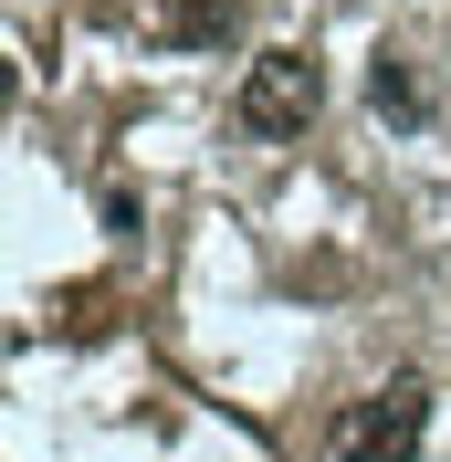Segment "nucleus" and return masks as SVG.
Returning a JSON list of instances; mask_svg holds the SVG:
<instances>
[{
    "instance_id": "nucleus-1",
    "label": "nucleus",
    "mask_w": 451,
    "mask_h": 462,
    "mask_svg": "<svg viewBox=\"0 0 451 462\" xmlns=\"http://www.w3.org/2000/svg\"><path fill=\"white\" fill-rule=\"evenodd\" d=\"M430 441V378H389L336 410V462H420Z\"/></svg>"
},
{
    "instance_id": "nucleus-4",
    "label": "nucleus",
    "mask_w": 451,
    "mask_h": 462,
    "mask_svg": "<svg viewBox=\"0 0 451 462\" xmlns=\"http://www.w3.org/2000/svg\"><path fill=\"white\" fill-rule=\"evenodd\" d=\"M179 32H189V42H210V32H231V0H189V11H179Z\"/></svg>"
},
{
    "instance_id": "nucleus-2",
    "label": "nucleus",
    "mask_w": 451,
    "mask_h": 462,
    "mask_svg": "<svg viewBox=\"0 0 451 462\" xmlns=\"http://www.w3.org/2000/svg\"><path fill=\"white\" fill-rule=\"evenodd\" d=\"M326 106V74H315V53H262L253 74H242V95H231V116L253 126V137H305V116Z\"/></svg>"
},
{
    "instance_id": "nucleus-3",
    "label": "nucleus",
    "mask_w": 451,
    "mask_h": 462,
    "mask_svg": "<svg viewBox=\"0 0 451 462\" xmlns=\"http://www.w3.org/2000/svg\"><path fill=\"white\" fill-rule=\"evenodd\" d=\"M367 95H378V116H399V126H420V116H430L420 74H410V63H399V53H378V74H367Z\"/></svg>"
}]
</instances>
